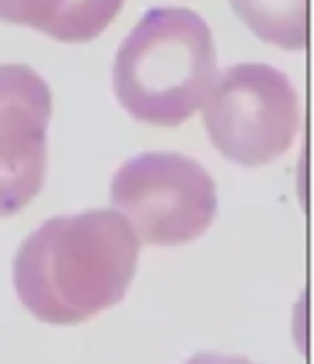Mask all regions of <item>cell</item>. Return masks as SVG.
I'll list each match as a JSON object with an SVG mask.
<instances>
[{
	"label": "cell",
	"instance_id": "cell-2",
	"mask_svg": "<svg viewBox=\"0 0 314 364\" xmlns=\"http://www.w3.org/2000/svg\"><path fill=\"white\" fill-rule=\"evenodd\" d=\"M215 77L218 53L208 23L188 8H153L117 50L112 87L131 119L178 127L203 107Z\"/></svg>",
	"mask_w": 314,
	"mask_h": 364
},
{
	"label": "cell",
	"instance_id": "cell-1",
	"mask_svg": "<svg viewBox=\"0 0 314 364\" xmlns=\"http://www.w3.org/2000/svg\"><path fill=\"white\" fill-rule=\"evenodd\" d=\"M141 240L117 208L45 220L13 260L18 300L45 325H80L119 305L139 268Z\"/></svg>",
	"mask_w": 314,
	"mask_h": 364
},
{
	"label": "cell",
	"instance_id": "cell-6",
	"mask_svg": "<svg viewBox=\"0 0 314 364\" xmlns=\"http://www.w3.org/2000/svg\"><path fill=\"white\" fill-rule=\"evenodd\" d=\"M233 13L262 43L280 50L307 48V0H228Z\"/></svg>",
	"mask_w": 314,
	"mask_h": 364
},
{
	"label": "cell",
	"instance_id": "cell-5",
	"mask_svg": "<svg viewBox=\"0 0 314 364\" xmlns=\"http://www.w3.org/2000/svg\"><path fill=\"white\" fill-rule=\"evenodd\" d=\"M53 90L28 65H0V218L35 201L48 173Z\"/></svg>",
	"mask_w": 314,
	"mask_h": 364
},
{
	"label": "cell",
	"instance_id": "cell-9",
	"mask_svg": "<svg viewBox=\"0 0 314 364\" xmlns=\"http://www.w3.org/2000/svg\"><path fill=\"white\" fill-rule=\"evenodd\" d=\"M183 364H257L248 357H235V355H220V352H198V355L188 357Z\"/></svg>",
	"mask_w": 314,
	"mask_h": 364
},
{
	"label": "cell",
	"instance_id": "cell-3",
	"mask_svg": "<svg viewBox=\"0 0 314 364\" xmlns=\"http://www.w3.org/2000/svg\"><path fill=\"white\" fill-rule=\"evenodd\" d=\"M200 109L210 144L245 168L285 156L302 127L295 85L262 63H240L218 73Z\"/></svg>",
	"mask_w": 314,
	"mask_h": 364
},
{
	"label": "cell",
	"instance_id": "cell-8",
	"mask_svg": "<svg viewBox=\"0 0 314 364\" xmlns=\"http://www.w3.org/2000/svg\"><path fill=\"white\" fill-rule=\"evenodd\" d=\"M63 0H0V23L25 25L45 33Z\"/></svg>",
	"mask_w": 314,
	"mask_h": 364
},
{
	"label": "cell",
	"instance_id": "cell-7",
	"mask_svg": "<svg viewBox=\"0 0 314 364\" xmlns=\"http://www.w3.org/2000/svg\"><path fill=\"white\" fill-rule=\"evenodd\" d=\"M126 0H63L58 15L43 35L58 43H92L121 13Z\"/></svg>",
	"mask_w": 314,
	"mask_h": 364
},
{
	"label": "cell",
	"instance_id": "cell-4",
	"mask_svg": "<svg viewBox=\"0 0 314 364\" xmlns=\"http://www.w3.org/2000/svg\"><path fill=\"white\" fill-rule=\"evenodd\" d=\"M112 208L141 245L176 248L198 240L218 216V188L195 159L178 151H144L117 168Z\"/></svg>",
	"mask_w": 314,
	"mask_h": 364
}]
</instances>
